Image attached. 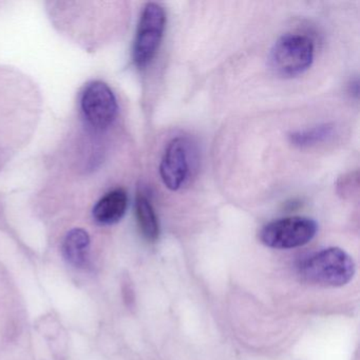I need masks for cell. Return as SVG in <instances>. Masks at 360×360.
<instances>
[{
	"label": "cell",
	"instance_id": "8992f818",
	"mask_svg": "<svg viewBox=\"0 0 360 360\" xmlns=\"http://www.w3.org/2000/svg\"><path fill=\"white\" fill-rule=\"evenodd\" d=\"M189 166L186 141L182 138L172 139L168 143L160 164V176L164 185L170 191H179L188 178Z\"/></svg>",
	"mask_w": 360,
	"mask_h": 360
},
{
	"label": "cell",
	"instance_id": "5b68a950",
	"mask_svg": "<svg viewBox=\"0 0 360 360\" xmlns=\"http://www.w3.org/2000/svg\"><path fill=\"white\" fill-rule=\"evenodd\" d=\"M81 108L92 127L105 129L115 122L119 111L117 98L103 82H91L82 94Z\"/></svg>",
	"mask_w": 360,
	"mask_h": 360
},
{
	"label": "cell",
	"instance_id": "3957f363",
	"mask_svg": "<svg viewBox=\"0 0 360 360\" xmlns=\"http://www.w3.org/2000/svg\"><path fill=\"white\" fill-rule=\"evenodd\" d=\"M166 27L164 8L148 3L143 9L134 45V60L139 68H144L155 58L163 39Z\"/></svg>",
	"mask_w": 360,
	"mask_h": 360
},
{
	"label": "cell",
	"instance_id": "277c9868",
	"mask_svg": "<svg viewBox=\"0 0 360 360\" xmlns=\"http://www.w3.org/2000/svg\"><path fill=\"white\" fill-rule=\"evenodd\" d=\"M317 231V223L313 219L288 217L263 226L259 237L261 242L269 248L290 250L309 243Z\"/></svg>",
	"mask_w": 360,
	"mask_h": 360
},
{
	"label": "cell",
	"instance_id": "7a4b0ae2",
	"mask_svg": "<svg viewBox=\"0 0 360 360\" xmlns=\"http://www.w3.org/2000/svg\"><path fill=\"white\" fill-rule=\"evenodd\" d=\"M314 56L315 47L309 37L288 33L280 37L271 48L269 67L278 77L292 79L311 68Z\"/></svg>",
	"mask_w": 360,
	"mask_h": 360
},
{
	"label": "cell",
	"instance_id": "9c48e42d",
	"mask_svg": "<svg viewBox=\"0 0 360 360\" xmlns=\"http://www.w3.org/2000/svg\"><path fill=\"white\" fill-rule=\"evenodd\" d=\"M136 214L143 236L148 241L155 242L160 235L159 220L150 200L143 193L136 195Z\"/></svg>",
	"mask_w": 360,
	"mask_h": 360
},
{
	"label": "cell",
	"instance_id": "30bf717a",
	"mask_svg": "<svg viewBox=\"0 0 360 360\" xmlns=\"http://www.w3.org/2000/svg\"><path fill=\"white\" fill-rule=\"evenodd\" d=\"M334 134V126L332 124H322L307 129L292 132L288 136L290 144L299 148H309L326 142Z\"/></svg>",
	"mask_w": 360,
	"mask_h": 360
},
{
	"label": "cell",
	"instance_id": "6da1fadb",
	"mask_svg": "<svg viewBox=\"0 0 360 360\" xmlns=\"http://www.w3.org/2000/svg\"><path fill=\"white\" fill-rule=\"evenodd\" d=\"M299 274L309 283L338 288L351 281L355 274V263L341 248H326L304 259L299 265Z\"/></svg>",
	"mask_w": 360,
	"mask_h": 360
},
{
	"label": "cell",
	"instance_id": "ba28073f",
	"mask_svg": "<svg viewBox=\"0 0 360 360\" xmlns=\"http://www.w3.org/2000/svg\"><path fill=\"white\" fill-rule=\"evenodd\" d=\"M63 254L73 266H87L90 258V237L87 231L82 229L69 231L63 243Z\"/></svg>",
	"mask_w": 360,
	"mask_h": 360
},
{
	"label": "cell",
	"instance_id": "52a82bcc",
	"mask_svg": "<svg viewBox=\"0 0 360 360\" xmlns=\"http://www.w3.org/2000/svg\"><path fill=\"white\" fill-rule=\"evenodd\" d=\"M128 207V195L123 188L113 189L94 208V218L102 225H112L122 220Z\"/></svg>",
	"mask_w": 360,
	"mask_h": 360
}]
</instances>
